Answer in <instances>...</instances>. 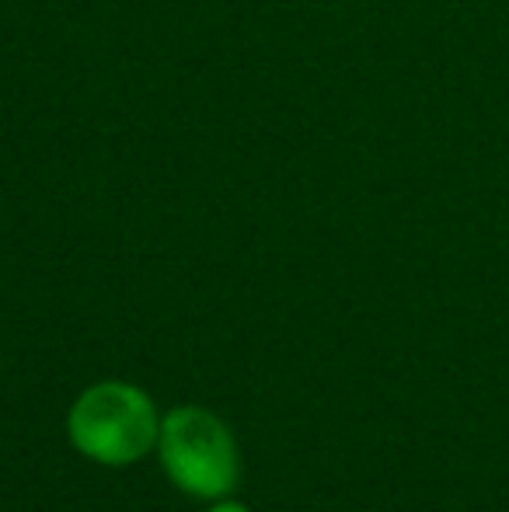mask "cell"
<instances>
[{
  "label": "cell",
  "mask_w": 509,
  "mask_h": 512,
  "mask_svg": "<svg viewBox=\"0 0 509 512\" xmlns=\"http://www.w3.org/2000/svg\"><path fill=\"white\" fill-rule=\"evenodd\" d=\"M161 460L178 488L199 499L234 492L241 457L231 429L203 408H175L161 425Z\"/></svg>",
  "instance_id": "obj_1"
},
{
  "label": "cell",
  "mask_w": 509,
  "mask_h": 512,
  "mask_svg": "<svg viewBox=\"0 0 509 512\" xmlns=\"http://www.w3.org/2000/svg\"><path fill=\"white\" fill-rule=\"evenodd\" d=\"M157 415L143 391L129 384H98L70 411V439L98 464L123 467L154 446Z\"/></svg>",
  "instance_id": "obj_2"
},
{
  "label": "cell",
  "mask_w": 509,
  "mask_h": 512,
  "mask_svg": "<svg viewBox=\"0 0 509 512\" xmlns=\"http://www.w3.org/2000/svg\"><path fill=\"white\" fill-rule=\"evenodd\" d=\"M213 512H248L245 506H234V502H224V506H217Z\"/></svg>",
  "instance_id": "obj_3"
}]
</instances>
